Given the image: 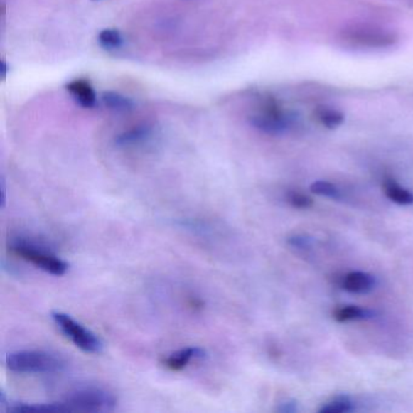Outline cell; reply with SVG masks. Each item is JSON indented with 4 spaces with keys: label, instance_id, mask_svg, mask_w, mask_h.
I'll return each instance as SVG.
<instances>
[{
    "label": "cell",
    "instance_id": "1",
    "mask_svg": "<svg viewBox=\"0 0 413 413\" xmlns=\"http://www.w3.org/2000/svg\"><path fill=\"white\" fill-rule=\"evenodd\" d=\"M250 123L267 135H285L295 129L299 123V115L284 106L279 100L267 95L259 100L252 114L250 115Z\"/></svg>",
    "mask_w": 413,
    "mask_h": 413
},
{
    "label": "cell",
    "instance_id": "7",
    "mask_svg": "<svg viewBox=\"0 0 413 413\" xmlns=\"http://www.w3.org/2000/svg\"><path fill=\"white\" fill-rule=\"evenodd\" d=\"M66 89L74 101L82 108H94L96 106L97 96L92 85L85 79H74L67 84Z\"/></svg>",
    "mask_w": 413,
    "mask_h": 413
},
{
    "label": "cell",
    "instance_id": "19",
    "mask_svg": "<svg viewBox=\"0 0 413 413\" xmlns=\"http://www.w3.org/2000/svg\"><path fill=\"white\" fill-rule=\"evenodd\" d=\"M287 244L296 250H311L314 245V239L309 235H303V234H296L287 239Z\"/></svg>",
    "mask_w": 413,
    "mask_h": 413
},
{
    "label": "cell",
    "instance_id": "8",
    "mask_svg": "<svg viewBox=\"0 0 413 413\" xmlns=\"http://www.w3.org/2000/svg\"><path fill=\"white\" fill-rule=\"evenodd\" d=\"M205 349L200 347H188L172 353L164 359V365L171 371H181L188 366L189 363L195 359H204Z\"/></svg>",
    "mask_w": 413,
    "mask_h": 413
},
{
    "label": "cell",
    "instance_id": "9",
    "mask_svg": "<svg viewBox=\"0 0 413 413\" xmlns=\"http://www.w3.org/2000/svg\"><path fill=\"white\" fill-rule=\"evenodd\" d=\"M6 405V412L9 413H66L68 412L66 406L58 402H50V404H4Z\"/></svg>",
    "mask_w": 413,
    "mask_h": 413
},
{
    "label": "cell",
    "instance_id": "4",
    "mask_svg": "<svg viewBox=\"0 0 413 413\" xmlns=\"http://www.w3.org/2000/svg\"><path fill=\"white\" fill-rule=\"evenodd\" d=\"M62 404L68 412H112L117 407V397L100 387H82L67 393Z\"/></svg>",
    "mask_w": 413,
    "mask_h": 413
},
{
    "label": "cell",
    "instance_id": "14",
    "mask_svg": "<svg viewBox=\"0 0 413 413\" xmlns=\"http://www.w3.org/2000/svg\"><path fill=\"white\" fill-rule=\"evenodd\" d=\"M316 118L321 125L328 129H337L344 122V114L333 107L321 106L316 109Z\"/></svg>",
    "mask_w": 413,
    "mask_h": 413
},
{
    "label": "cell",
    "instance_id": "13",
    "mask_svg": "<svg viewBox=\"0 0 413 413\" xmlns=\"http://www.w3.org/2000/svg\"><path fill=\"white\" fill-rule=\"evenodd\" d=\"M356 404L352 397L348 395H340L332 400L325 402L319 409V413H349L354 412Z\"/></svg>",
    "mask_w": 413,
    "mask_h": 413
},
{
    "label": "cell",
    "instance_id": "3",
    "mask_svg": "<svg viewBox=\"0 0 413 413\" xmlns=\"http://www.w3.org/2000/svg\"><path fill=\"white\" fill-rule=\"evenodd\" d=\"M6 368L11 372L39 375L61 372L66 368V361L45 350H17L5 358Z\"/></svg>",
    "mask_w": 413,
    "mask_h": 413
},
{
    "label": "cell",
    "instance_id": "17",
    "mask_svg": "<svg viewBox=\"0 0 413 413\" xmlns=\"http://www.w3.org/2000/svg\"><path fill=\"white\" fill-rule=\"evenodd\" d=\"M311 193H314L319 197L328 198L332 200H342L343 193L336 184L328 181H315L311 186Z\"/></svg>",
    "mask_w": 413,
    "mask_h": 413
},
{
    "label": "cell",
    "instance_id": "10",
    "mask_svg": "<svg viewBox=\"0 0 413 413\" xmlns=\"http://www.w3.org/2000/svg\"><path fill=\"white\" fill-rule=\"evenodd\" d=\"M151 132H153L151 127L144 124V125L132 127L127 132H122L120 135L115 137L114 142L118 147H132L147 141L151 137Z\"/></svg>",
    "mask_w": 413,
    "mask_h": 413
},
{
    "label": "cell",
    "instance_id": "12",
    "mask_svg": "<svg viewBox=\"0 0 413 413\" xmlns=\"http://www.w3.org/2000/svg\"><path fill=\"white\" fill-rule=\"evenodd\" d=\"M385 193L389 200L402 206L413 205V192L402 187L394 180L385 181Z\"/></svg>",
    "mask_w": 413,
    "mask_h": 413
},
{
    "label": "cell",
    "instance_id": "20",
    "mask_svg": "<svg viewBox=\"0 0 413 413\" xmlns=\"http://www.w3.org/2000/svg\"><path fill=\"white\" fill-rule=\"evenodd\" d=\"M299 402L290 399V400L282 401L277 411L280 413H296L299 412Z\"/></svg>",
    "mask_w": 413,
    "mask_h": 413
},
{
    "label": "cell",
    "instance_id": "5",
    "mask_svg": "<svg viewBox=\"0 0 413 413\" xmlns=\"http://www.w3.org/2000/svg\"><path fill=\"white\" fill-rule=\"evenodd\" d=\"M51 318L60 331L82 352L89 354H100L102 352L103 343L99 336L74 320L70 315L62 311H53Z\"/></svg>",
    "mask_w": 413,
    "mask_h": 413
},
{
    "label": "cell",
    "instance_id": "11",
    "mask_svg": "<svg viewBox=\"0 0 413 413\" xmlns=\"http://www.w3.org/2000/svg\"><path fill=\"white\" fill-rule=\"evenodd\" d=\"M376 311L368 309V308L358 307V306H344V307L336 309L335 313H333V319L338 323L370 320L376 318Z\"/></svg>",
    "mask_w": 413,
    "mask_h": 413
},
{
    "label": "cell",
    "instance_id": "21",
    "mask_svg": "<svg viewBox=\"0 0 413 413\" xmlns=\"http://www.w3.org/2000/svg\"><path fill=\"white\" fill-rule=\"evenodd\" d=\"M0 192H1L0 204H1V209H4L5 205H6V184H5L4 177L0 180Z\"/></svg>",
    "mask_w": 413,
    "mask_h": 413
},
{
    "label": "cell",
    "instance_id": "18",
    "mask_svg": "<svg viewBox=\"0 0 413 413\" xmlns=\"http://www.w3.org/2000/svg\"><path fill=\"white\" fill-rule=\"evenodd\" d=\"M286 201L289 204L299 210H307L313 206V200L311 198L301 192L291 191L286 194Z\"/></svg>",
    "mask_w": 413,
    "mask_h": 413
},
{
    "label": "cell",
    "instance_id": "6",
    "mask_svg": "<svg viewBox=\"0 0 413 413\" xmlns=\"http://www.w3.org/2000/svg\"><path fill=\"white\" fill-rule=\"evenodd\" d=\"M377 279L375 275L366 272H350L344 275L340 280V287L353 295H366L377 286Z\"/></svg>",
    "mask_w": 413,
    "mask_h": 413
},
{
    "label": "cell",
    "instance_id": "15",
    "mask_svg": "<svg viewBox=\"0 0 413 413\" xmlns=\"http://www.w3.org/2000/svg\"><path fill=\"white\" fill-rule=\"evenodd\" d=\"M102 101L109 109L115 112H129L134 108V102L132 100L124 96V95L114 92V91H107L103 92Z\"/></svg>",
    "mask_w": 413,
    "mask_h": 413
},
{
    "label": "cell",
    "instance_id": "16",
    "mask_svg": "<svg viewBox=\"0 0 413 413\" xmlns=\"http://www.w3.org/2000/svg\"><path fill=\"white\" fill-rule=\"evenodd\" d=\"M99 44L107 51H117L124 45V38L118 29H103L99 33Z\"/></svg>",
    "mask_w": 413,
    "mask_h": 413
},
{
    "label": "cell",
    "instance_id": "2",
    "mask_svg": "<svg viewBox=\"0 0 413 413\" xmlns=\"http://www.w3.org/2000/svg\"><path fill=\"white\" fill-rule=\"evenodd\" d=\"M9 249L18 257L53 277H62L70 269V264L65 259L58 257L53 249L34 237L26 235L11 237L9 240Z\"/></svg>",
    "mask_w": 413,
    "mask_h": 413
}]
</instances>
